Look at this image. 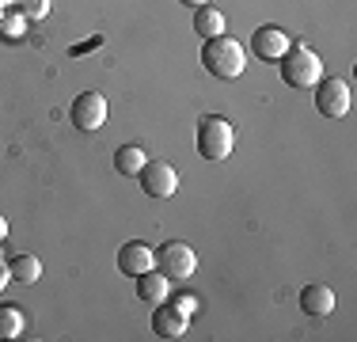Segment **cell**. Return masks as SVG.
<instances>
[{
  "mask_svg": "<svg viewBox=\"0 0 357 342\" xmlns=\"http://www.w3.org/2000/svg\"><path fill=\"white\" fill-rule=\"evenodd\" d=\"M141 191L149 194V198H172V194L178 191V171L167 164V160H149L141 171Z\"/></svg>",
  "mask_w": 357,
  "mask_h": 342,
  "instance_id": "7",
  "label": "cell"
},
{
  "mask_svg": "<svg viewBox=\"0 0 357 342\" xmlns=\"http://www.w3.org/2000/svg\"><path fill=\"white\" fill-rule=\"evenodd\" d=\"M278 68H282V80L289 88L304 91V88H316V80L323 76V61L312 46H289L282 57H278Z\"/></svg>",
  "mask_w": 357,
  "mask_h": 342,
  "instance_id": "2",
  "label": "cell"
},
{
  "mask_svg": "<svg viewBox=\"0 0 357 342\" xmlns=\"http://www.w3.org/2000/svg\"><path fill=\"white\" fill-rule=\"evenodd\" d=\"M23 312L15 304H0V339H20L23 335Z\"/></svg>",
  "mask_w": 357,
  "mask_h": 342,
  "instance_id": "16",
  "label": "cell"
},
{
  "mask_svg": "<svg viewBox=\"0 0 357 342\" xmlns=\"http://www.w3.org/2000/svg\"><path fill=\"white\" fill-rule=\"evenodd\" d=\"M172 304H175L183 315H194V312H198V304H202V301H198V297H190V293H178Z\"/></svg>",
  "mask_w": 357,
  "mask_h": 342,
  "instance_id": "19",
  "label": "cell"
},
{
  "mask_svg": "<svg viewBox=\"0 0 357 342\" xmlns=\"http://www.w3.org/2000/svg\"><path fill=\"white\" fill-rule=\"evenodd\" d=\"M156 267V251H152L144 239H130V244H122V251H118V270L126 274V278H137V274L152 270Z\"/></svg>",
  "mask_w": 357,
  "mask_h": 342,
  "instance_id": "8",
  "label": "cell"
},
{
  "mask_svg": "<svg viewBox=\"0 0 357 342\" xmlns=\"http://www.w3.org/2000/svg\"><path fill=\"white\" fill-rule=\"evenodd\" d=\"M8 281H12V274H8V267H0V289H4Z\"/></svg>",
  "mask_w": 357,
  "mask_h": 342,
  "instance_id": "20",
  "label": "cell"
},
{
  "mask_svg": "<svg viewBox=\"0 0 357 342\" xmlns=\"http://www.w3.org/2000/svg\"><path fill=\"white\" fill-rule=\"evenodd\" d=\"M8 274H12V281H23V285H35V281L42 278V262L35 259V255H12L8 259Z\"/></svg>",
  "mask_w": 357,
  "mask_h": 342,
  "instance_id": "13",
  "label": "cell"
},
{
  "mask_svg": "<svg viewBox=\"0 0 357 342\" xmlns=\"http://www.w3.org/2000/svg\"><path fill=\"white\" fill-rule=\"evenodd\" d=\"M335 304H338V297H335V289H327V285H304L301 289V308L308 315H331Z\"/></svg>",
  "mask_w": 357,
  "mask_h": 342,
  "instance_id": "11",
  "label": "cell"
},
{
  "mask_svg": "<svg viewBox=\"0 0 357 342\" xmlns=\"http://www.w3.org/2000/svg\"><path fill=\"white\" fill-rule=\"evenodd\" d=\"M186 320H190V315H183L175 304L160 301L156 308H152V335H160V339H183L186 335Z\"/></svg>",
  "mask_w": 357,
  "mask_h": 342,
  "instance_id": "10",
  "label": "cell"
},
{
  "mask_svg": "<svg viewBox=\"0 0 357 342\" xmlns=\"http://www.w3.org/2000/svg\"><path fill=\"white\" fill-rule=\"evenodd\" d=\"M69 122L80 133L103 130V122H107V99L99 96V91H80V96L73 99V107H69Z\"/></svg>",
  "mask_w": 357,
  "mask_h": 342,
  "instance_id": "6",
  "label": "cell"
},
{
  "mask_svg": "<svg viewBox=\"0 0 357 342\" xmlns=\"http://www.w3.org/2000/svg\"><path fill=\"white\" fill-rule=\"evenodd\" d=\"M232 144H236V133H232V122L228 118H220V114H209V118H202L198 122V152H202V160H225L228 152H232Z\"/></svg>",
  "mask_w": 357,
  "mask_h": 342,
  "instance_id": "3",
  "label": "cell"
},
{
  "mask_svg": "<svg viewBox=\"0 0 357 342\" xmlns=\"http://www.w3.org/2000/svg\"><path fill=\"white\" fill-rule=\"evenodd\" d=\"M4 4H8V0H0V15H4Z\"/></svg>",
  "mask_w": 357,
  "mask_h": 342,
  "instance_id": "23",
  "label": "cell"
},
{
  "mask_svg": "<svg viewBox=\"0 0 357 342\" xmlns=\"http://www.w3.org/2000/svg\"><path fill=\"white\" fill-rule=\"evenodd\" d=\"M202 65L213 76H220V80H236V76H243L248 54H243V46L236 38L217 34V38H206V46H202Z\"/></svg>",
  "mask_w": 357,
  "mask_h": 342,
  "instance_id": "1",
  "label": "cell"
},
{
  "mask_svg": "<svg viewBox=\"0 0 357 342\" xmlns=\"http://www.w3.org/2000/svg\"><path fill=\"white\" fill-rule=\"evenodd\" d=\"M167 285H172V281H167L160 270H144V274H137V297H141L144 304L167 301Z\"/></svg>",
  "mask_w": 357,
  "mask_h": 342,
  "instance_id": "12",
  "label": "cell"
},
{
  "mask_svg": "<svg viewBox=\"0 0 357 342\" xmlns=\"http://www.w3.org/2000/svg\"><path fill=\"white\" fill-rule=\"evenodd\" d=\"M178 4H186V8H202V4H209V0H178Z\"/></svg>",
  "mask_w": 357,
  "mask_h": 342,
  "instance_id": "21",
  "label": "cell"
},
{
  "mask_svg": "<svg viewBox=\"0 0 357 342\" xmlns=\"http://www.w3.org/2000/svg\"><path fill=\"white\" fill-rule=\"evenodd\" d=\"M144 164H149V152H144L141 144H122V149L114 152V171L118 175H137Z\"/></svg>",
  "mask_w": 357,
  "mask_h": 342,
  "instance_id": "15",
  "label": "cell"
},
{
  "mask_svg": "<svg viewBox=\"0 0 357 342\" xmlns=\"http://www.w3.org/2000/svg\"><path fill=\"white\" fill-rule=\"evenodd\" d=\"M354 107V91L346 80H338V76H319L316 80V110L323 118H331V122H338V118H346Z\"/></svg>",
  "mask_w": 357,
  "mask_h": 342,
  "instance_id": "4",
  "label": "cell"
},
{
  "mask_svg": "<svg viewBox=\"0 0 357 342\" xmlns=\"http://www.w3.org/2000/svg\"><path fill=\"white\" fill-rule=\"evenodd\" d=\"M8 236V225H4V217H0V239H4Z\"/></svg>",
  "mask_w": 357,
  "mask_h": 342,
  "instance_id": "22",
  "label": "cell"
},
{
  "mask_svg": "<svg viewBox=\"0 0 357 342\" xmlns=\"http://www.w3.org/2000/svg\"><path fill=\"white\" fill-rule=\"evenodd\" d=\"M23 15H15V20H4V15H0V31H4V38H20L23 34Z\"/></svg>",
  "mask_w": 357,
  "mask_h": 342,
  "instance_id": "18",
  "label": "cell"
},
{
  "mask_svg": "<svg viewBox=\"0 0 357 342\" xmlns=\"http://www.w3.org/2000/svg\"><path fill=\"white\" fill-rule=\"evenodd\" d=\"M15 8H20L23 20H46L50 0H15Z\"/></svg>",
  "mask_w": 357,
  "mask_h": 342,
  "instance_id": "17",
  "label": "cell"
},
{
  "mask_svg": "<svg viewBox=\"0 0 357 342\" xmlns=\"http://www.w3.org/2000/svg\"><path fill=\"white\" fill-rule=\"evenodd\" d=\"M156 270L164 274L167 281H186L198 270V255H194L183 239H172V244L156 247Z\"/></svg>",
  "mask_w": 357,
  "mask_h": 342,
  "instance_id": "5",
  "label": "cell"
},
{
  "mask_svg": "<svg viewBox=\"0 0 357 342\" xmlns=\"http://www.w3.org/2000/svg\"><path fill=\"white\" fill-rule=\"evenodd\" d=\"M285 50H289V38H285L282 27H274V23H266V27H259V31L251 34V54L259 57V61L274 65Z\"/></svg>",
  "mask_w": 357,
  "mask_h": 342,
  "instance_id": "9",
  "label": "cell"
},
{
  "mask_svg": "<svg viewBox=\"0 0 357 342\" xmlns=\"http://www.w3.org/2000/svg\"><path fill=\"white\" fill-rule=\"evenodd\" d=\"M194 31H198L202 38H217V34H225V15H220L213 4L194 8Z\"/></svg>",
  "mask_w": 357,
  "mask_h": 342,
  "instance_id": "14",
  "label": "cell"
}]
</instances>
